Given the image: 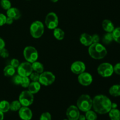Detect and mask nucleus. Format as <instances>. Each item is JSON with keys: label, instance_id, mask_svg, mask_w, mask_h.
<instances>
[{"label": "nucleus", "instance_id": "obj_1", "mask_svg": "<svg viewBox=\"0 0 120 120\" xmlns=\"http://www.w3.org/2000/svg\"><path fill=\"white\" fill-rule=\"evenodd\" d=\"M93 108L96 113L105 114L112 109V102L106 96L97 95L93 99Z\"/></svg>", "mask_w": 120, "mask_h": 120}, {"label": "nucleus", "instance_id": "obj_2", "mask_svg": "<svg viewBox=\"0 0 120 120\" xmlns=\"http://www.w3.org/2000/svg\"><path fill=\"white\" fill-rule=\"evenodd\" d=\"M89 55L91 58L96 60H100L104 58L107 54L106 48L102 44L98 43H93L89 46L88 50Z\"/></svg>", "mask_w": 120, "mask_h": 120}, {"label": "nucleus", "instance_id": "obj_3", "mask_svg": "<svg viewBox=\"0 0 120 120\" xmlns=\"http://www.w3.org/2000/svg\"><path fill=\"white\" fill-rule=\"evenodd\" d=\"M77 107L79 110L86 112L92 108L93 99L88 94L81 95L77 99Z\"/></svg>", "mask_w": 120, "mask_h": 120}, {"label": "nucleus", "instance_id": "obj_4", "mask_svg": "<svg viewBox=\"0 0 120 120\" xmlns=\"http://www.w3.org/2000/svg\"><path fill=\"white\" fill-rule=\"evenodd\" d=\"M44 25L39 21H35L32 23L29 28L30 35L35 39H39L44 34Z\"/></svg>", "mask_w": 120, "mask_h": 120}, {"label": "nucleus", "instance_id": "obj_5", "mask_svg": "<svg viewBox=\"0 0 120 120\" xmlns=\"http://www.w3.org/2000/svg\"><path fill=\"white\" fill-rule=\"evenodd\" d=\"M23 53L25 59L26 60V62L30 63H32L37 61L39 57L37 49L32 46H28L25 47L23 50Z\"/></svg>", "mask_w": 120, "mask_h": 120}, {"label": "nucleus", "instance_id": "obj_6", "mask_svg": "<svg viewBox=\"0 0 120 120\" xmlns=\"http://www.w3.org/2000/svg\"><path fill=\"white\" fill-rule=\"evenodd\" d=\"M56 77L53 73L51 71H43L42 73L40 74L39 81L41 85L45 86L52 85L55 82Z\"/></svg>", "mask_w": 120, "mask_h": 120}, {"label": "nucleus", "instance_id": "obj_7", "mask_svg": "<svg viewBox=\"0 0 120 120\" xmlns=\"http://www.w3.org/2000/svg\"><path fill=\"white\" fill-rule=\"evenodd\" d=\"M97 72L100 76L103 77H109L114 73V67L109 63H101L97 68Z\"/></svg>", "mask_w": 120, "mask_h": 120}, {"label": "nucleus", "instance_id": "obj_8", "mask_svg": "<svg viewBox=\"0 0 120 120\" xmlns=\"http://www.w3.org/2000/svg\"><path fill=\"white\" fill-rule=\"evenodd\" d=\"M45 23L47 28L49 29H53L57 28L59 25L58 16L56 13L50 12L46 15Z\"/></svg>", "mask_w": 120, "mask_h": 120}, {"label": "nucleus", "instance_id": "obj_9", "mask_svg": "<svg viewBox=\"0 0 120 120\" xmlns=\"http://www.w3.org/2000/svg\"><path fill=\"white\" fill-rule=\"evenodd\" d=\"M19 101L22 106L29 107L32 104L34 100V96L33 94L28 90H24L21 93L19 96Z\"/></svg>", "mask_w": 120, "mask_h": 120}, {"label": "nucleus", "instance_id": "obj_10", "mask_svg": "<svg viewBox=\"0 0 120 120\" xmlns=\"http://www.w3.org/2000/svg\"><path fill=\"white\" fill-rule=\"evenodd\" d=\"M17 69L18 74L22 77H29L34 71L31 63L28 62L20 63Z\"/></svg>", "mask_w": 120, "mask_h": 120}, {"label": "nucleus", "instance_id": "obj_11", "mask_svg": "<svg viewBox=\"0 0 120 120\" xmlns=\"http://www.w3.org/2000/svg\"><path fill=\"white\" fill-rule=\"evenodd\" d=\"M78 82L83 86H88L92 83L93 78L92 75L88 72H83L78 76Z\"/></svg>", "mask_w": 120, "mask_h": 120}, {"label": "nucleus", "instance_id": "obj_12", "mask_svg": "<svg viewBox=\"0 0 120 120\" xmlns=\"http://www.w3.org/2000/svg\"><path fill=\"white\" fill-rule=\"evenodd\" d=\"M86 65L84 62L82 61H75L70 66V70L73 73L79 75L84 72L86 70Z\"/></svg>", "mask_w": 120, "mask_h": 120}, {"label": "nucleus", "instance_id": "obj_13", "mask_svg": "<svg viewBox=\"0 0 120 120\" xmlns=\"http://www.w3.org/2000/svg\"><path fill=\"white\" fill-rule=\"evenodd\" d=\"M79 116V110L76 105H71L67 109L66 116L69 120H78Z\"/></svg>", "mask_w": 120, "mask_h": 120}, {"label": "nucleus", "instance_id": "obj_14", "mask_svg": "<svg viewBox=\"0 0 120 120\" xmlns=\"http://www.w3.org/2000/svg\"><path fill=\"white\" fill-rule=\"evenodd\" d=\"M19 116L22 120H30L32 118V110L28 107L22 106L18 111Z\"/></svg>", "mask_w": 120, "mask_h": 120}, {"label": "nucleus", "instance_id": "obj_15", "mask_svg": "<svg viewBox=\"0 0 120 120\" xmlns=\"http://www.w3.org/2000/svg\"><path fill=\"white\" fill-rule=\"evenodd\" d=\"M7 15L8 17L11 18L14 20H17L21 18V14L18 8L11 7L7 11Z\"/></svg>", "mask_w": 120, "mask_h": 120}, {"label": "nucleus", "instance_id": "obj_16", "mask_svg": "<svg viewBox=\"0 0 120 120\" xmlns=\"http://www.w3.org/2000/svg\"><path fill=\"white\" fill-rule=\"evenodd\" d=\"M80 42L85 46H89L93 43L92 36L87 33H83L80 36Z\"/></svg>", "mask_w": 120, "mask_h": 120}, {"label": "nucleus", "instance_id": "obj_17", "mask_svg": "<svg viewBox=\"0 0 120 120\" xmlns=\"http://www.w3.org/2000/svg\"><path fill=\"white\" fill-rule=\"evenodd\" d=\"M28 91L33 94L38 93L40 91L41 84L39 82H32L28 86Z\"/></svg>", "mask_w": 120, "mask_h": 120}, {"label": "nucleus", "instance_id": "obj_18", "mask_svg": "<svg viewBox=\"0 0 120 120\" xmlns=\"http://www.w3.org/2000/svg\"><path fill=\"white\" fill-rule=\"evenodd\" d=\"M102 28L107 32L112 33L115 29L114 25L112 21L109 19H105L102 22Z\"/></svg>", "mask_w": 120, "mask_h": 120}, {"label": "nucleus", "instance_id": "obj_19", "mask_svg": "<svg viewBox=\"0 0 120 120\" xmlns=\"http://www.w3.org/2000/svg\"><path fill=\"white\" fill-rule=\"evenodd\" d=\"M31 64L33 71H35V72L41 74L44 71V66H43V64L41 63V62L36 61V62L31 63Z\"/></svg>", "mask_w": 120, "mask_h": 120}, {"label": "nucleus", "instance_id": "obj_20", "mask_svg": "<svg viewBox=\"0 0 120 120\" xmlns=\"http://www.w3.org/2000/svg\"><path fill=\"white\" fill-rule=\"evenodd\" d=\"M53 34L54 37L57 40H59V41L63 40L64 39V36H65L64 32L61 28H57V27L53 29Z\"/></svg>", "mask_w": 120, "mask_h": 120}, {"label": "nucleus", "instance_id": "obj_21", "mask_svg": "<svg viewBox=\"0 0 120 120\" xmlns=\"http://www.w3.org/2000/svg\"><path fill=\"white\" fill-rule=\"evenodd\" d=\"M109 93L113 97L120 96V84H114L109 89Z\"/></svg>", "mask_w": 120, "mask_h": 120}, {"label": "nucleus", "instance_id": "obj_22", "mask_svg": "<svg viewBox=\"0 0 120 120\" xmlns=\"http://www.w3.org/2000/svg\"><path fill=\"white\" fill-rule=\"evenodd\" d=\"M15 73V68L11 64L5 67L4 69V75L6 77H12Z\"/></svg>", "mask_w": 120, "mask_h": 120}, {"label": "nucleus", "instance_id": "obj_23", "mask_svg": "<svg viewBox=\"0 0 120 120\" xmlns=\"http://www.w3.org/2000/svg\"><path fill=\"white\" fill-rule=\"evenodd\" d=\"M109 113L111 120H120V111L117 109H111Z\"/></svg>", "mask_w": 120, "mask_h": 120}, {"label": "nucleus", "instance_id": "obj_24", "mask_svg": "<svg viewBox=\"0 0 120 120\" xmlns=\"http://www.w3.org/2000/svg\"><path fill=\"white\" fill-rule=\"evenodd\" d=\"M10 110V103L6 100L0 101V111L2 112H7Z\"/></svg>", "mask_w": 120, "mask_h": 120}, {"label": "nucleus", "instance_id": "obj_25", "mask_svg": "<svg viewBox=\"0 0 120 120\" xmlns=\"http://www.w3.org/2000/svg\"><path fill=\"white\" fill-rule=\"evenodd\" d=\"M22 107V105L19 100H14L10 103V110L12 111H19Z\"/></svg>", "mask_w": 120, "mask_h": 120}, {"label": "nucleus", "instance_id": "obj_26", "mask_svg": "<svg viewBox=\"0 0 120 120\" xmlns=\"http://www.w3.org/2000/svg\"><path fill=\"white\" fill-rule=\"evenodd\" d=\"M86 118L87 120H97V115L94 111L89 110L86 112Z\"/></svg>", "mask_w": 120, "mask_h": 120}, {"label": "nucleus", "instance_id": "obj_27", "mask_svg": "<svg viewBox=\"0 0 120 120\" xmlns=\"http://www.w3.org/2000/svg\"><path fill=\"white\" fill-rule=\"evenodd\" d=\"M112 35L114 41L120 43V27L115 28L112 32Z\"/></svg>", "mask_w": 120, "mask_h": 120}, {"label": "nucleus", "instance_id": "obj_28", "mask_svg": "<svg viewBox=\"0 0 120 120\" xmlns=\"http://www.w3.org/2000/svg\"><path fill=\"white\" fill-rule=\"evenodd\" d=\"M113 41V37H112V33L107 32L103 38V42L105 45H109Z\"/></svg>", "mask_w": 120, "mask_h": 120}, {"label": "nucleus", "instance_id": "obj_29", "mask_svg": "<svg viewBox=\"0 0 120 120\" xmlns=\"http://www.w3.org/2000/svg\"><path fill=\"white\" fill-rule=\"evenodd\" d=\"M0 5L1 7L5 10H8L11 8V3L9 0H1Z\"/></svg>", "mask_w": 120, "mask_h": 120}, {"label": "nucleus", "instance_id": "obj_30", "mask_svg": "<svg viewBox=\"0 0 120 120\" xmlns=\"http://www.w3.org/2000/svg\"><path fill=\"white\" fill-rule=\"evenodd\" d=\"M30 83V80L29 77H22L21 84L20 85L24 88H27Z\"/></svg>", "mask_w": 120, "mask_h": 120}, {"label": "nucleus", "instance_id": "obj_31", "mask_svg": "<svg viewBox=\"0 0 120 120\" xmlns=\"http://www.w3.org/2000/svg\"><path fill=\"white\" fill-rule=\"evenodd\" d=\"M40 74L36 72H32L29 76V79H30V81L32 82H38L39 79Z\"/></svg>", "mask_w": 120, "mask_h": 120}, {"label": "nucleus", "instance_id": "obj_32", "mask_svg": "<svg viewBox=\"0 0 120 120\" xmlns=\"http://www.w3.org/2000/svg\"><path fill=\"white\" fill-rule=\"evenodd\" d=\"M52 116L49 112H45L41 114L39 120H51Z\"/></svg>", "mask_w": 120, "mask_h": 120}, {"label": "nucleus", "instance_id": "obj_33", "mask_svg": "<svg viewBox=\"0 0 120 120\" xmlns=\"http://www.w3.org/2000/svg\"><path fill=\"white\" fill-rule=\"evenodd\" d=\"M21 80H22V76H21L18 74L17 75H15V76H14L12 81L14 84H16V85H20L21 84Z\"/></svg>", "mask_w": 120, "mask_h": 120}, {"label": "nucleus", "instance_id": "obj_34", "mask_svg": "<svg viewBox=\"0 0 120 120\" xmlns=\"http://www.w3.org/2000/svg\"><path fill=\"white\" fill-rule=\"evenodd\" d=\"M9 52L5 48L0 50V56H1L2 58H7L9 56Z\"/></svg>", "mask_w": 120, "mask_h": 120}, {"label": "nucleus", "instance_id": "obj_35", "mask_svg": "<svg viewBox=\"0 0 120 120\" xmlns=\"http://www.w3.org/2000/svg\"><path fill=\"white\" fill-rule=\"evenodd\" d=\"M20 64L19 61L17 59H12L11 61V65L14 68H18L19 65Z\"/></svg>", "mask_w": 120, "mask_h": 120}, {"label": "nucleus", "instance_id": "obj_36", "mask_svg": "<svg viewBox=\"0 0 120 120\" xmlns=\"http://www.w3.org/2000/svg\"><path fill=\"white\" fill-rule=\"evenodd\" d=\"M6 19L7 16L4 14L0 13V26L6 24Z\"/></svg>", "mask_w": 120, "mask_h": 120}, {"label": "nucleus", "instance_id": "obj_37", "mask_svg": "<svg viewBox=\"0 0 120 120\" xmlns=\"http://www.w3.org/2000/svg\"><path fill=\"white\" fill-rule=\"evenodd\" d=\"M114 72L117 75H120V63H118L114 66Z\"/></svg>", "mask_w": 120, "mask_h": 120}, {"label": "nucleus", "instance_id": "obj_38", "mask_svg": "<svg viewBox=\"0 0 120 120\" xmlns=\"http://www.w3.org/2000/svg\"><path fill=\"white\" fill-rule=\"evenodd\" d=\"M93 39V43H98L100 41V37L98 35H93L92 36Z\"/></svg>", "mask_w": 120, "mask_h": 120}, {"label": "nucleus", "instance_id": "obj_39", "mask_svg": "<svg viewBox=\"0 0 120 120\" xmlns=\"http://www.w3.org/2000/svg\"><path fill=\"white\" fill-rule=\"evenodd\" d=\"M14 20L12 18H9L7 16V19H6V24L7 25H11L12 24L13 22H14Z\"/></svg>", "mask_w": 120, "mask_h": 120}, {"label": "nucleus", "instance_id": "obj_40", "mask_svg": "<svg viewBox=\"0 0 120 120\" xmlns=\"http://www.w3.org/2000/svg\"><path fill=\"white\" fill-rule=\"evenodd\" d=\"M5 46V41H4L3 39H2L0 37V50H1V49H3V48H4Z\"/></svg>", "mask_w": 120, "mask_h": 120}, {"label": "nucleus", "instance_id": "obj_41", "mask_svg": "<svg viewBox=\"0 0 120 120\" xmlns=\"http://www.w3.org/2000/svg\"><path fill=\"white\" fill-rule=\"evenodd\" d=\"M78 120H86V116H84V115H80V114Z\"/></svg>", "mask_w": 120, "mask_h": 120}, {"label": "nucleus", "instance_id": "obj_42", "mask_svg": "<svg viewBox=\"0 0 120 120\" xmlns=\"http://www.w3.org/2000/svg\"><path fill=\"white\" fill-rule=\"evenodd\" d=\"M4 117V112H2V111H0V120H3Z\"/></svg>", "mask_w": 120, "mask_h": 120}, {"label": "nucleus", "instance_id": "obj_43", "mask_svg": "<svg viewBox=\"0 0 120 120\" xmlns=\"http://www.w3.org/2000/svg\"><path fill=\"white\" fill-rule=\"evenodd\" d=\"M117 104L112 103V109H117Z\"/></svg>", "mask_w": 120, "mask_h": 120}, {"label": "nucleus", "instance_id": "obj_44", "mask_svg": "<svg viewBox=\"0 0 120 120\" xmlns=\"http://www.w3.org/2000/svg\"><path fill=\"white\" fill-rule=\"evenodd\" d=\"M52 2H57L59 0H50Z\"/></svg>", "mask_w": 120, "mask_h": 120}, {"label": "nucleus", "instance_id": "obj_45", "mask_svg": "<svg viewBox=\"0 0 120 120\" xmlns=\"http://www.w3.org/2000/svg\"></svg>", "mask_w": 120, "mask_h": 120}]
</instances>
